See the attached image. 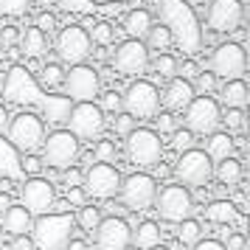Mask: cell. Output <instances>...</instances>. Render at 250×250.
<instances>
[{"label": "cell", "mask_w": 250, "mask_h": 250, "mask_svg": "<svg viewBox=\"0 0 250 250\" xmlns=\"http://www.w3.org/2000/svg\"><path fill=\"white\" fill-rule=\"evenodd\" d=\"M9 205H12V200H9L6 194H0V211H3V208H9Z\"/></svg>", "instance_id": "91938a15"}, {"label": "cell", "mask_w": 250, "mask_h": 250, "mask_svg": "<svg viewBox=\"0 0 250 250\" xmlns=\"http://www.w3.org/2000/svg\"><path fill=\"white\" fill-rule=\"evenodd\" d=\"M219 121H225L228 132H230V129H242V126H245V110H242V107H228L225 115H219Z\"/></svg>", "instance_id": "d590c367"}, {"label": "cell", "mask_w": 250, "mask_h": 250, "mask_svg": "<svg viewBox=\"0 0 250 250\" xmlns=\"http://www.w3.org/2000/svg\"><path fill=\"white\" fill-rule=\"evenodd\" d=\"M219 99H222L225 107H245L248 104V84H245V79L242 76L225 79L222 90H219Z\"/></svg>", "instance_id": "d4e9b609"}, {"label": "cell", "mask_w": 250, "mask_h": 250, "mask_svg": "<svg viewBox=\"0 0 250 250\" xmlns=\"http://www.w3.org/2000/svg\"><path fill=\"white\" fill-rule=\"evenodd\" d=\"M73 214H40V219L31 222V242L40 250H62L73 233Z\"/></svg>", "instance_id": "3957f363"}, {"label": "cell", "mask_w": 250, "mask_h": 250, "mask_svg": "<svg viewBox=\"0 0 250 250\" xmlns=\"http://www.w3.org/2000/svg\"><path fill=\"white\" fill-rule=\"evenodd\" d=\"M194 79H197V90H200V93H211L216 87V76H214V73H203V70H200Z\"/></svg>", "instance_id": "f6af8a7d"}, {"label": "cell", "mask_w": 250, "mask_h": 250, "mask_svg": "<svg viewBox=\"0 0 250 250\" xmlns=\"http://www.w3.org/2000/svg\"><path fill=\"white\" fill-rule=\"evenodd\" d=\"M28 3H31V0H0V14H6V17H20V14H25Z\"/></svg>", "instance_id": "f35d334b"}, {"label": "cell", "mask_w": 250, "mask_h": 250, "mask_svg": "<svg viewBox=\"0 0 250 250\" xmlns=\"http://www.w3.org/2000/svg\"><path fill=\"white\" fill-rule=\"evenodd\" d=\"M163 158V144L155 129L146 126H132L126 132V160L138 169H155Z\"/></svg>", "instance_id": "277c9868"}, {"label": "cell", "mask_w": 250, "mask_h": 250, "mask_svg": "<svg viewBox=\"0 0 250 250\" xmlns=\"http://www.w3.org/2000/svg\"><path fill=\"white\" fill-rule=\"evenodd\" d=\"M121 211H124V208H121V205H115V203H110V205H107V214H115V216H121Z\"/></svg>", "instance_id": "680465c9"}, {"label": "cell", "mask_w": 250, "mask_h": 250, "mask_svg": "<svg viewBox=\"0 0 250 250\" xmlns=\"http://www.w3.org/2000/svg\"><path fill=\"white\" fill-rule=\"evenodd\" d=\"M121 110L129 113L135 121H144V118H155L160 110V93L158 87L146 79L132 82L126 93L121 96Z\"/></svg>", "instance_id": "5b68a950"}, {"label": "cell", "mask_w": 250, "mask_h": 250, "mask_svg": "<svg viewBox=\"0 0 250 250\" xmlns=\"http://www.w3.org/2000/svg\"><path fill=\"white\" fill-rule=\"evenodd\" d=\"M146 250H169V248H163V245H152V248H146Z\"/></svg>", "instance_id": "be15d7a7"}, {"label": "cell", "mask_w": 250, "mask_h": 250, "mask_svg": "<svg viewBox=\"0 0 250 250\" xmlns=\"http://www.w3.org/2000/svg\"><path fill=\"white\" fill-rule=\"evenodd\" d=\"M188 6H200V3H205V0H186Z\"/></svg>", "instance_id": "6125c7cd"}, {"label": "cell", "mask_w": 250, "mask_h": 250, "mask_svg": "<svg viewBox=\"0 0 250 250\" xmlns=\"http://www.w3.org/2000/svg\"><path fill=\"white\" fill-rule=\"evenodd\" d=\"M200 233H203V225H200L197 219H191V216L180 219V228H177V239H180L183 245H194V242L200 239Z\"/></svg>", "instance_id": "1f68e13d"}, {"label": "cell", "mask_w": 250, "mask_h": 250, "mask_svg": "<svg viewBox=\"0 0 250 250\" xmlns=\"http://www.w3.org/2000/svg\"><path fill=\"white\" fill-rule=\"evenodd\" d=\"M6 126H9V141L14 144L17 152H25V155L28 152H37V149L42 146V141H45V124L34 113L14 115Z\"/></svg>", "instance_id": "52a82bcc"}, {"label": "cell", "mask_w": 250, "mask_h": 250, "mask_svg": "<svg viewBox=\"0 0 250 250\" xmlns=\"http://www.w3.org/2000/svg\"><path fill=\"white\" fill-rule=\"evenodd\" d=\"M23 205L37 216L48 214L54 208V186H51V180L40 177V174H31L23 186Z\"/></svg>", "instance_id": "ffe728a7"}, {"label": "cell", "mask_w": 250, "mask_h": 250, "mask_svg": "<svg viewBox=\"0 0 250 250\" xmlns=\"http://www.w3.org/2000/svg\"><path fill=\"white\" fill-rule=\"evenodd\" d=\"M42 82H45L48 87H57V84H62V68H59L57 62H48L45 68H42Z\"/></svg>", "instance_id": "60d3db41"}, {"label": "cell", "mask_w": 250, "mask_h": 250, "mask_svg": "<svg viewBox=\"0 0 250 250\" xmlns=\"http://www.w3.org/2000/svg\"><path fill=\"white\" fill-rule=\"evenodd\" d=\"M70 132L76 138H99L104 129V110L93 102H79L68 113Z\"/></svg>", "instance_id": "2e32d148"}, {"label": "cell", "mask_w": 250, "mask_h": 250, "mask_svg": "<svg viewBox=\"0 0 250 250\" xmlns=\"http://www.w3.org/2000/svg\"><path fill=\"white\" fill-rule=\"evenodd\" d=\"M0 90L6 96V102L20 104V107H37L42 118H48V124H65L70 113V99L68 96H54V93H45L37 79L31 76V70L23 68V65H12L6 79L0 84Z\"/></svg>", "instance_id": "6da1fadb"}, {"label": "cell", "mask_w": 250, "mask_h": 250, "mask_svg": "<svg viewBox=\"0 0 250 250\" xmlns=\"http://www.w3.org/2000/svg\"><path fill=\"white\" fill-rule=\"evenodd\" d=\"M20 45H23L25 57H42V54H45V48H48V40H45V34L34 25V28H28V31L20 37Z\"/></svg>", "instance_id": "83f0119b"}, {"label": "cell", "mask_w": 250, "mask_h": 250, "mask_svg": "<svg viewBox=\"0 0 250 250\" xmlns=\"http://www.w3.org/2000/svg\"><path fill=\"white\" fill-rule=\"evenodd\" d=\"M62 84H65V96L70 102H93L99 96V70L90 68V65H70V70L62 76Z\"/></svg>", "instance_id": "7c38bea8"}, {"label": "cell", "mask_w": 250, "mask_h": 250, "mask_svg": "<svg viewBox=\"0 0 250 250\" xmlns=\"http://www.w3.org/2000/svg\"><path fill=\"white\" fill-rule=\"evenodd\" d=\"M149 25H152V14H149V9H132V12L124 14V31L129 37H146Z\"/></svg>", "instance_id": "4316f807"}, {"label": "cell", "mask_w": 250, "mask_h": 250, "mask_svg": "<svg viewBox=\"0 0 250 250\" xmlns=\"http://www.w3.org/2000/svg\"><path fill=\"white\" fill-rule=\"evenodd\" d=\"M12 250H34V242L25 236V233H20V236H12Z\"/></svg>", "instance_id": "f5cc1de1"}, {"label": "cell", "mask_w": 250, "mask_h": 250, "mask_svg": "<svg viewBox=\"0 0 250 250\" xmlns=\"http://www.w3.org/2000/svg\"><path fill=\"white\" fill-rule=\"evenodd\" d=\"M84 200H87V191H84L82 186H70L68 188V203L70 205H84Z\"/></svg>", "instance_id": "7dc6e473"}, {"label": "cell", "mask_w": 250, "mask_h": 250, "mask_svg": "<svg viewBox=\"0 0 250 250\" xmlns=\"http://www.w3.org/2000/svg\"><path fill=\"white\" fill-rule=\"evenodd\" d=\"M59 6L65 12H73V14H93L96 12V3L93 0H59Z\"/></svg>", "instance_id": "74e56055"}, {"label": "cell", "mask_w": 250, "mask_h": 250, "mask_svg": "<svg viewBox=\"0 0 250 250\" xmlns=\"http://www.w3.org/2000/svg\"><path fill=\"white\" fill-rule=\"evenodd\" d=\"M191 250H225V245L216 242V239H197Z\"/></svg>", "instance_id": "f907efd6"}, {"label": "cell", "mask_w": 250, "mask_h": 250, "mask_svg": "<svg viewBox=\"0 0 250 250\" xmlns=\"http://www.w3.org/2000/svg\"><path fill=\"white\" fill-rule=\"evenodd\" d=\"M82 183H84V191L90 194V197H96V200H110V197L118 194L121 174H118L115 166L96 160V163H90V169L82 174Z\"/></svg>", "instance_id": "30bf717a"}, {"label": "cell", "mask_w": 250, "mask_h": 250, "mask_svg": "<svg viewBox=\"0 0 250 250\" xmlns=\"http://www.w3.org/2000/svg\"><path fill=\"white\" fill-rule=\"evenodd\" d=\"M79 208H82L79 216H73V219H76L87 233H93L96 225H99V219H102V208H96V205H79Z\"/></svg>", "instance_id": "d6a6232c"}, {"label": "cell", "mask_w": 250, "mask_h": 250, "mask_svg": "<svg viewBox=\"0 0 250 250\" xmlns=\"http://www.w3.org/2000/svg\"><path fill=\"white\" fill-rule=\"evenodd\" d=\"M87 34H90V42H96V45L104 48V45H110V42L115 40V28L110 23H96V25H90Z\"/></svg>", "instance_id": "836d02e7"}, {"label": "cell", "mask_w": 250, "mask_h": 250, "mask_svg": "<svg viewBox=\"0 0 250 250\" xmlns=\"http://www.w3.org/2000/svg\"><path fill=\"white\" fill-rule=\"evenodd\" d=\"M132 242V228L124 216H104L96 225V245L99 250H126Z\"/></svg>", "instance_id": "e0dca14e"}, {"label": "cell", "mask_w": 250, "mask_h": 250, "mask_svg": "<svg viewBox=\"0 0 250 250\" xmlns=\"http://www.w3.org/2000/svg\"><path fill=\"white\" fill-rule=\"evenodd\" d=\"M205 219L214 222V225H233L239 219V208L230 200H214L205 208Z\"/></svg>", "instance_id": "cb8c5ba5"}, {"label": "cell", "mask_w": 250, "mask_h": 250, "mask_svg": "<svg viewBox=\"0 0 250 250\" xmlns=\"http://www.w3.org/2000/svg\"><path fill=\"white\" fill-rule=\"evenodd\" d=\"M214 174L225 188H233V186L242 183V160H236L233 155H228V158L219 160V166H216Z\"/></svg>", "instance_id": "484cf974"}, {"label": "cell", "mask_w": 250, "mask_h": 250, "mask_svg": "<svg viewBox=\"0 0 250 250\" xmlns=\"http://www.w3.org/2000/svg\"><path fill=\"white\" fill-rule=\"evenodd\" d=\"M160 23L171 31V42L180 48L183 54H197L200 51V20L194 14V6L186 0H152Z\"/></svg>", "instance_id": "7a4b0ae2"}, {"label": "cell", "mask_w": 250, "mask_h": 250, "mask_svg": "<svg viewBox=\"0 0 250 250\" xmlns=\"http://www.w3.org/2000/svg\"><path fill=\"white\" fill-rule=\"evenodd\" d=\"M132 242H135V248H141V250H146V248H152V245H158V242H160V228H158V222H152V219L141 222V225H138V230L132 233Z\"/></svg>", "instance_id": "f546056e"}, {"label": "cell", "mask_w": 250, "mask_h": 250, "mask_svg": "<svg viewBox=\"0 0 250 250\" xmlns=\"http://www.w3.org/2000/svg\"><path fill=\"white\" fill-rule=\"evenodd\" d=\"M194 99V84L188 79H174L166 84V90H163V104L169 107V110H186V104Z\"/></svg>", "instance_id": "44dd1931"}, {"label": "cell", "mask_w": 250, "mask_h": 250, "mask_svg": "<svg viewBox=\"0 0 250 250\" xmlns=\"http://www.w3.org/2000/svg\"><path fill=\"white\" fill-rule=\"evenodd\" d=\"M132 126H135V118L129 113H115V132H118V135H126Z\"/></svg>", "instance_id": "7bdbcfd3"}, {"label": "cell", "mask_w": 250, "mask_h": 250, "mask_svg": "<svg viewBox=\"0 0 250 250\" xmlns=\"http://www.w3.org/2000/svg\"><path fill=\"white\" fill-rule=\"evenodd\" d=\"M62 186L70 188V186H82V171L68 166V169H62Z\"/></svg>", "instance_id": "bcb514c9"}, {"label": "cell", "mask_w": 250, "mask_h": 250, "mask_svg": "<svg viewBox=\"0 0 250 250\" xmlns=\"http://www.w3.org/2000/svg\"><path fill=\"white\" fill-rule=\"evenodd\" d=\"M57 25H59L57 14H51V12H42L40 17H37V28H40L42 34H54V31H57Z\"/></svg>", "instance_id": "b9f144b4"}, {"label": "cell", "mask_w": 250, "mask_h": 250, "mask_svg": "<svg viewBox=\"0 0 250 250\" xmlns=\"http://www.w3.org/2000/svg\"><path fill=\"white\" fill-rule=\"evenodd\" d=\"M155 121H158V129L160 132H171V129H174V121H171V115H155Z\"/></svg>", "instance_id": "11a10c76"}, {"label": "cell", "mask_w": 250, "mask_h": 250, "mask_svg": "<svg viewBox=\"0 0 250 250\" xmlns=\"http://www.w3.org/2000/svg\"><path fill=\"white\" fill-rule=\"evenodd\" d=\"M0 40H3L6 45H14V42L20 40V31H17V25H6V28H3V37H0Z\"/></svg>", "instance_id": "db71d44e"}, {"label": "cell", "mask_w": 250, "mask_h": 250, "mask_svg": "<svg viewBox=\"0 0 250 250\" xmlns=\"http://www.w3.org/2000/svg\"><path fill=\"white\" fill-rule=\"evenodd\" d=\"M118 191H121V200H124L126 208L149 211L155 205V197H158V180L152 174H146V171H135V174L121 180Z\"/></svg>", "instance_id": "9c48e42d"}, {"label": "cell", "mask_w": 250, "mask_h": 250, "mask_svg": "<svg viewBox=\"0 0 250 250\" xmlns=\"http://www.w3.org/2000/svg\"><path fill=\"white\" fill-rule=\"evenodd\" d=\"M174 174L180 186H191V188H205L208 180L214 177V163H211V155L203 152V149H186L180 152V160L174 166Z\"/></svg>", "instance_id": "8992f818"}, {"label": "cell", "mask_w": 250, "mask_h": 250, "mask_svg": "<svg viewBox=\"0 0 250 250\" xmlns=\"http://www.w3.org/2000/svg\"><path fill=\"white\" fill-rule=\"evenodd\" d=\"M155 73L166 76V79L177 76V59L171 57V54H160V57L155 59Z\"/></svg>", "instance_id": "e575fe53"}, {"label": "cell", "mask_w": 250, "mask_h": 250, "mask_svg": "<svg viewBox=\"0 0 250 250\" xmlns=\"http://www.w3.org/2000/svg\"><path fill=\"white\" fill-rule=\"evenodd\" d=\"M3 230L9 236H20L31 230V211L25 205H9L3 208Z\"/></svg>", "instance_id": "7402d4cb"}, {"label": "cell", "mask_w": 250, "mask_h": 250, "mask_svg": "<svg viewBox=\"0 0 250 250\" xmlns=\"http://www.w3.org/2000/svg\"><path fill=\"white\" fill-rule=\"evenodd\" d=\"M155 205H158L160 216L166 222H180L186 216H191L194 211V197L188 194V186H166L163 191L155 197Z\"/></svg>", "instance_id": "9a60e30c"}, {"label": "cell", "mask_w": 250, "mask_h": 250, "mask_svg": "<svg viewBox=\"0 0 250 250\" xmlns=\"http://www.w3.org/2000/svg\"><path fill=\"white\" fill-rule=\"evenodd\" d=\"M219 104L203 93V96H194L191 102L186 104V124L191 132H200V135H211L216 126H219Z\"/></svg>", "instance_id": "5bb4252c"}, {"label": "cell", "mask_w": 250, "mask_h": 250, "mask_svg": "<svg viewBox=\"0 0 250 250\" xmlns=\"http://www.w3.org/2000/svg\"><path fill=\"white\" fill-rule=\"evenodd\" d=\"M245 20V6L242 0H211L208 6V28L216 34H233Z\"/></svg>", "instance_id": "d6986e66"}, {"label": "cell", "mask_w": 250, "mask_h": 250, "mask_svg": "<svg viewBox=\"0 0 250 250\" xmlns=\"http://www.w3.org/2000/svg\"><path fill=\"white\" fill-rule=\"evenodd\" d=\"M6 124H9V115H6V107L0 104V132L6 129Z\"/></svg>", "instance_id": "6f0895ef"}, {"label": "cell", "mask_w": 250, "mask_h": 250, "mask_svg": "<svg viewBox=\"0 0 250 250\" xmlns=\"http://www.w3.org/2000/svg\"><path fill=\"white\" fill-rule=\"evenodd\" d=\"M79 138L70 129H57L42 141V163L54 169H68L79 158Z\"/></svg>", "instance_id": "ba28073f"}, {"label": "cell", "mask_w": 250, "mask_h": 250, "mask_svg": "<svg viewBox=\"0 0 250 250\" xmlns=\"http://www.w3.org/2000/svg\"><path fill=\"white\" fill-rule=\"evenodd\" d=\"M37 6H42V9H45V6H54V0H34Z\"/></svg>", "instance_id": "94428289"}, {"label": "cell", "mask_w": 250, "mask_h": 250, "mask_svg": "<svg viewBox=\"0 0 250 250\" xmlns=\"http://www.w3.org/2000/svg\"><path fill=\"white\" fill-rule=\"evenodd\" d=\"M211 68L214 76L222 79H236L248 68V57H245V45L242 42H219L211 57Z\"/></svg>", "instance_id": "ac0fdd59"}, {"label": "cell", "mask_w": 250, "mask_h": 250, "mask_svg": "<svg viewBox=\"0 0 250 250\" xmlns=\"http://www.w3.org/2000/svg\"><path fill=\"white\" fill-rule=\"evenodd\" d=\"M20 166H23V169L28 171V174H40V169H42V160H40V158H34V155L28 152V158H25V160H20Z\"/></svg>", "instance_id": "681fc988"}, {"label": "cell", "mask_w": 250, "mask_h": 250, "mask_svg": "<svg viewBox=\"0 0 250 250\" xmlns=\"http://www.w3.org/2000/svg\"><path fill=\"white\" fill-rule=\"evenodd\" d=\"M228 245H225V250H245V236L242 233H228Z\"/></svg>", "instance_id": "816d5d0a"}, {"label": "cell", "mask_w": 250, "mask_h": 250, "mask_svg": "<svg viewBox=\"0 0 250 250\" xmlns=\"http://www.w3.org/2000/svg\"><path fill=\"white\" fill-rule=\"evenodd\" d=\"M177 73H180V79H188V82H191L194 76L200 73V68H197V62H191V59H188V62L177 65Z\"/></svg>", "instance_id": "c3c4849f"}, {"label": "cell", "mask_w": 250, "mask_h": 250, "mask_svg": "<svg viewBox=\"0 0 250 250\" xmlns=\"http://www.w3.org/2000/svg\"><path fill=\"white\" fill-rule=\"evenodd\" d=\"M93 160L113 163V160H115V144H113V141H99V146H96V152H93Z\"/></svg>", "instance_id": "ab89813d"}, {"label": "cell", "mask_w": 250, "mask_h": 250, "mask_svg": "<svg viewBox=\"0 0 250 250\" xmlns=\"http://www.w3.org/2000/svg\"><path fill=\"white\" fill-rule=\"evenodd\" d=\"M102 110H110V113H121V93H104V99H102Z\"/></svg>", "instance_id": "ee69618b"}, {"label": "cell", "mask_w": 250, "mask_h": 250, "mask_svg": "<svg viewBox=\"0 0 250 250\" xmlns=\"http://www.w3.org/2000/svg\"><path fill=\"white\" fill-rule=\"evenodd\" d=\"M90 48H93L90 34L82 25H68V28H62L57 34V54L65 65H79V62H84V59L90 57Z\"/></svg>", "instance_id": "4fadbf2b"}, {"label": "cell", "mask_w": 250, "mask_h": 250, "mask_svg": "<svg viewBox=\"0 0 250 250\" xmlns=\"http://www.w3.org/2000/svg\"><path fill=\"white\" fill-rule=\"evenodd\" d=\"M174 135H171V146L174 152H186V149L194 146V132L191 129H171Z\"/></svg>", "instance_id": "8d00e7d4"}, {"label": "cell", "mask_w": 250, "mask_h": 250, "mask_svg": "<svg viewBox=\"0 0 250 250\" xmlns=\"http://www.w3.org/2000/svg\"><path fill=\"white\" fill-rule=\"evenodd\" d=\"M113 65L121 76H144L149 68V48L146 42H141L138 37H129L121 45L115 48Z\"/></svg>", "instance_id": "8fae6325"}, {"label": "cell", "mask_w": 250, "mask_h": 250, "mask_svg": "<svg viewBox=\"0 0 250 250\" xmlns=\"http://www.w3.org/2000/svg\"><path fill=\"white\" fill-rule=\"evenodd\" d=\"M62 250H87V245H84V239H68Z\"/></svg>", "instance_id": "9f6ffc18"}, {"label": "cell", "mask_w": 250, "mask_h": 250, "mask_svg": "<svg viewBox=\"0 0 250 250\" xmlns=\"http://www.w3.org/2000/svg\"><path fill=\"white\" fill-rule=\"evenodd\" d=\"M169 45H171V31H169V28H166L163 23L149 25V31H146V48H152V51H166Z\"/></svg>", "instance_id": "4dcf8cb0"}, {"label": "cell", "mask_w": 250, "mask_h": 250, "mask_svg": "<svg viewBox=\"0 0 250 250\" xmlns=\"http://www.w3.org/2000/svg\"><path fill=\"white\" fill-rule=\"evenodd\" d=\"M208 155H211V160H222L228 158V155H233V138H230V132H211V141H208Z\"/></svg>", "instance_id": "f1b7e54d"}, {"label": "cell", "mask_w": 250, "mask_h": 250, "mask_svg": "<svg viewBox=\"0 0 250 250\" xmlns=\"http://www.w3.org/2000/svg\"><path fill=\"white\" fill-rule=\"evenodd\" d=\"M0 177H9V180H17L23 177V166H20V155L9 138L0 135Z\"/></svg>", "instance_id": "603a6c76"}]
</instances>
